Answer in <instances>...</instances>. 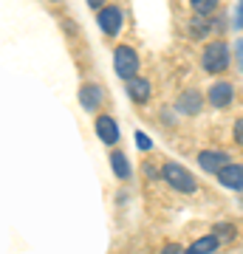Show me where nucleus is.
<instances>
[{
    "label": "nucleus",
    "mask_w": 243,
    "mask_h": 254,
    "mask_svg": "<svg viewBox=\"0 0 243 254\" xmlns=\"http://www.w3.org/2000/svg\"><path fill=\"white\" fill-rule=\"evenodd\" d=\"M229 60H232V54H229V46H226L224 40H215V43H207V48H204V54H201V68L207 73H224L226 68H229Z\"/></svg>",
    "instance_id": "nucleus-1"
},
{
    "label": "nucleus",
    "mask_w": 243,
    "mask_h": 254,
    "mask_svg": "<svg viewBox=\"0 0 243 254\" xmlns=\"http://www.w3.org/2000/svg\"><path fill=\"white\" fill-rule=\"evenodd\" d=\"M162 175L164 181L170 184L175 192H184V195H192V192L198 190V181H195V175L189 173L187 167H181V164L175 161H167L162 167Z\"/></svg>",
    "instance_id": "nucleus-2"
},
{
    "label": "nucleus",
    "mask_w": 243,
    "mask_h": 254,
    "mask_svg": "<svg viewBox=\"0 0 243 254\" xmlns=\"http://www.w3.org/2000/svg\"><path fill=\"white\" fill-rule=\"evenodd\" d=\"M113 68H116L119 79H125V85L130 79H136L139 76V68H142L136 48L133 46H116V51H113Z\"/></svg>",
    "instance_id": "nucleus-3"
},
{
    "label": "nucleus",
    "mask_w": 243,
    "mask_h": 254,
    "mask_svg": "<svg viewBox=\"0 0 243 254\" xmlns=\"http://www.w3.org/2000/svg\"><path fill=\"white\" fill-rule=\"evenodd\" d=\"M96 23H99L102 34L116 37L119 31H122V23H125V11L119 9V6H105V9L96 14Z\"/></svg>",
    "instance_id": "nucleus-4"
},
{
    "label": "nucleus",
    "mask_w": 243,
    "mask_h": 254,
    "mask_svg": "<svg viewBox=\"0 0 243 254\" xmlns=\"http://www.w3.org/2000/svg\"><path fill=\"white\" fill-rule=\"evenodd\" d=\"M198 164H201V170H204V173L218 175L224 167L232 164V155L224 153V150H204V153H198Z\"/></svg>",
    "instance_id": "nucleus-5"
},
{
    "label": "nucleus",
    "mask_w": 243,
    "mask_h": 254,
    "mask_svg": "<svg viewBox=\"0 0 243 254\" xmlns=\"http://www.w3.org/2000/svg\"><path fill=\"white\" fill-rule=\"evenodd\" d=\"M235 99V88H232V82H215V85H209V91H207V102L212 105V108H229Z\"/></svg>",
    "instance_id": "nucleus-6"
},
{
    "label": "nucleus",
    "mask_w": 243,
    "mask_h": 254,
    "mask_svg": "<svg viewBox=\"0 0 243 254\" xmlns=\"http://www.w3.org/2000/svg\"><path fill=\"white\" fill-rule=\"evenodd\" d=\"M218 184L224 190H232V192H243V164L232 161L229 167H224L218 173Z\"/></svg>",
    "instance_id": "nucleus-7"
},
{
    "label": "nucleus",
    "mask_w": 243,
    "mask_h": 254,
    "mask_svg": "<svg viewBox=\"0 0 243 254\" xmlns=\"http://www.w3.org/2000/svg\"><path fill=\"white\" fill-rule=\"evenodd\" d=\"M201 108H204V96L201 91H184L175 102V110H178L181 116H198Z\"/></svg>",
    "instance_id": "nucleus-8"
},
{
    "label": "nucleus",
    "mask_w": 243,
    "mask_h": 254,
    "mask_svg": "<svg viewBox=\"0 0 243 254\" xmlns=\"http://www.w3.org/2000/svg\"><path fill=\"white\" fill-rule=\"evenodd\" d=\"M96 136L105 141V144H116L119 141V125H116V119L108 116V113H102V116H96Z\"/></svg>",
    "instance_id": "nucleus-9"
},
{
    "label": "nucleus",
    "mask_w": 243,
    "mask_h": 254,
    "mask_svg": "<svg viewBox=\"0 0 243 254\" xmlns=\"http://www.w3.org/2000/svg\"><path fill=\"white\" fill-rule=\"evenodd\" d=\"M127 96H130V102H139V105H144V102L150 99V93H153V88H150V82L144 79V76H136V79H130L125 85Z\"/></svg>",
    "instance_id": "nucleus-10"
},
{
    "label": "nucleus",
    "mask_w": 243,
    "mask_h": 254,
    "mask_svg": "<svg viewBox=\"0 0 243 254\" xmlns=\"http://www.w3.org/2000/svg\"><path fill=\"white\" fill-rule=\"evenodd\" d=\"M80 102H82V108L88 110V113H96L102 105V88L99 85H82L80 88Z\"/></svg>",
    "instance_id": "nucleus-11"
},
{
    "label": "nucleus",
    "mask_w": 243,
    "mask_h": 254,
    "mask_svg": "<svg viewBox=\"0 0 243 254\" xmlns=\"http://www.w3.org/2000/svg\"><path fill=\"white\" fill-rule=\"evenodd\" d=\"M218 246H221V240L209 232V235L198 237L195 243H189L187 249H184V254H212V252H218Z\"/></svg>",
    "instance_id": "nucleus-12"
},
{
    "label": "nucleus",
    "mask_w": 243,
    "mask_h": 254,
    "mask_svg": "<svg viewBox=\"0 0 243 254\" xmlns=\"http://www.w3.org/2000/svg\"><path fill=\"white\" fill-rule=\"evenodd\" d=\"M110 167H113V175H116V178H122V181H127V178L133 175L130 161H127L125 153H113V155H110Z\"/></svg>",
    "instance_id": "nucleus-13"
},
{
    "label": "nucleus",
    "mask_w": 243,
    "mask_h": 254,
    "mask_svg": "<svg viewBox=\"0 0 243 254\" xmlns=\"http://www.w3.org/2000/svg\"><path fill=\"white\" fill-rule=\"evenodd\" d=\"M209 31H212V20L192 14V20H189V37H195V40H204Z\"/></svg>",
    "instance_id": "nucleus-14"
},
{
    "label": "nucleus",
    "mask_w": 243,
    "mask_h": 254,
    "mask_svg": "<svg viewBox=\"0 0 243 254\" xmlns=\"http://www.w3.org/2000/svg\"><path fill=\"white\" fill-rule=\"evenodd\" d=\"M192 11H195L198 17H209V14L218 11V3L215 0H192Z\"/></svg>",
    "instance_id": "nucleus-15"
},
{
    "label": "nucleus",
    "mask_w": 243,
    "mask_h": 254,
    "mask_svg": "<svg viewBox=\"0 0 243 254\" xmlns=\"http://www.w3.org/2000/svg\"><path fill=\"white\" fill-rule=\"evenodd\" d=\"M212 235H215L221 243H226V240H235V235H238V232H235L232 223H218V226L212 229Z\"/></svg>",
    "instance_id": "nucleus-16"
},
{
    "label": "nucleus",
    "mask_w": 243,
    "mask_h": 254,
    "mask_svg": "<svg viewBox=\"0 0 243 254\" xmlns=\"http://www.w3.org/2000/svg\"><path fill=\"white\" fill-rule=\"evenodd\" d=\"M232 136H235V144H238V147H243V116H241V119H235Z\"/></svg>",
    "instance_id": "nucleus-17"
},
{
    "label": "nucleus",
    "mask_w": 243,
    "mask_h": 254,
    "mask_svg": "<svg viewBox=\"0 0 243 254\" xmlns=\"http://www.w3.org/2000/svg\"><path fill=\"white\" fill-rule=\"evenodd\" d=\"M136 147H139V150H150V147H153V141H150V136H147V133H139V130H136Z\"/></svg>",
    "instance_id": "nucleus-18"
},
{
    "label": "nucleus",
    "mask_w": 243,
    "mask_h": 254,
    "mask_svg": "<svg viewBox=\"0 0 243 254\" xmlns=\"http://www.w3.org/2000/svg\"><path fill=\"white\" fill-rule=\"evenodd\" d=\"M162 254H184V249H181L178 243H167V246L162 249Z\"/></svg>",
    "instance_id": "nucleus-19"
},
{
    "label": "nucleus",
    "mask_w": 243,
    "mask_h": 254,
    "mask_svg": "<svg viewBox=\"0 0 243 254\" xmlns=\"http://www.w3.org/2000/svg\"><path fill=\"white\" fill-rule=\"evenodd\" d=\"M235 28H243V3H238L235 9Z\"/></svg>",
    "instance_id": "nucleus-20"
},
{
    "label": "nucleus",
    "mask_w": 243,
    "mask_h": 254,
    "mask_svg": "<svg viewBox=\"0 0 243 254\" xmlns=\"http://www.w3.org/2000/svg\"><path fill=\"white\" fill-rule=\"evenodd\" d=\"M238 63H241V73H243V40H238Z\"/></svg>",
    "instance_id": "nucleus-21"
}]
</instances>
